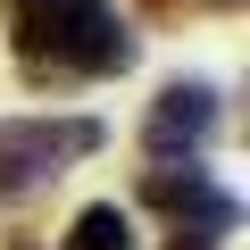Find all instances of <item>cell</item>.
Listing matches in <instances>:
<instances>
[{
	"mask_svg": "<svg viewBox=\"0 0 250 250\" xmlns=\"http://www.w3.org/2000/svg\"><path fill=\"white\" fill-rule=\"evenodd\" d=\"M217 134V92L208 83H167L159 100H150V117H142V142H150V159H192L200 142Z\"/></svg>",
	"mask_w": 250,
	"mask_h": 250,
	"instance_id": "4",
	"label": "cell"
},
{
	"mask_svg": "<svg viewBox=\"0 0 250 250\" xmlns=\"http://www.w3.org/2000/svg\"><path fill=\"white\" fill-rule=\"evenodd\" d=\"M150 9H192V0H150Z\"/></svg>",
	"mask_w": 250,
	"mask_h": 250,
	"instance_id": "7",
	"label": "cell"
},
{
	"mask_svg": "<svg viewBox=\"0 0 250 250\" xmlns=\"http://www.w3.org/2000/svg\"><path fill=\"white\" fill-rule=\"evenodd\" d=\"M167 250H217V242H192V233H175V242H167Z\"/></svg>",
	"mask_w": 250,
	"mask_h": 250,
	"instance_id": "6",
	"label": "cell"
},
{
	"mask_svg": "<svg viewBox=\"0 0 250 250\" xmlns=\"http://www.w3.org/2000/svg\"><path fill=\"white\" fill-rule=\"evenodd\" d=\"M83 150H100V125L92 117H9L0 125V200H17V192H34V184H50L67 159H83Z\"/></svg>",
	"mask_w": 250,
	"mask_h": 250,
	"instance_id": "2",
	"label": "cell"
},
{
	"mask_svg": "<svg viewBox=\"0 0 250 250\" xmlns=\"http://www.w3.org/2000/svg\"><path fill=\"white\" fill-rule=\"evenodd\" d=\"M9 34L25 75H125L134 34L108 0H9Z\"/></svg>",
	"mask_w": 250,
	"mask_h": 250,
	"instance_id": "1",
	"label": "cell"
},
{
	"mask_svg": "<svg viewBox=\"0 0 250 250\" xmlns=\"http://www.w3.org/2000/svg\"><path fill=\"white\" fill-rule=\"evenodd\" d=\"M67 250H134V225H125V208H83L75 217V233H67Z\"/></svg>",
	"mask_w": 250,
	"mask_h": 250,
	"instance_id": "5",
	"label": "cell"
},
{
	"mask_svg": "<svg viewBox=\"0 0 250 250\" xmlns=\"http://www.w3.org/2000/svg\"><path fill=\"white\" fill-rule=\"evenodd\" d=\"M142 200H150L159 217H175L192 242H217V233H233V225H242L233 192H225V184H208L200 167H184V175H175V167H150V175H142Z\"/></svg>",
	"mask_w": 250,
	"mask_h": 250,
	"instance_id": "3",
	"label": "cell"
}]
</instances>
